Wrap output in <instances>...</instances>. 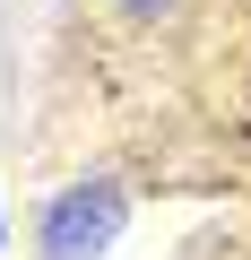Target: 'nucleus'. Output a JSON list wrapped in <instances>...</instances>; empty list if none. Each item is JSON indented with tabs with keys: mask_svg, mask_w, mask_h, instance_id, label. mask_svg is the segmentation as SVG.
<instances>
[{
	"mask_svg": "<svg viewBox=\"0 0 251 260\" xmlns=\"http://www.w3.org/2000/svg\"><path fill=\"white\" fill-rule=\"evenodd\" d=\"M121 225H130V191L104 174H78L35 208V251L44 260H104L121 243Z\"/></svg>",
	"mask_w": 251,
	"mask_h": 260,
	"instance_id": "1",
	"label": "nucleus"
},
{
	"mask_svg": "<svg viewBox=\"0 0 251 260\" xmlns=\"http://www.w3.org/2000/svg\"><path fill=\"white\" fill-rule=\"evenodd\" d=\"M0 243H9V217H0Z\"/></svg>",
	"mask_w": 251,
	"mask_h": 260,
	"instance_id": "2",
	"label": "nucleus"
}]
</instances>
